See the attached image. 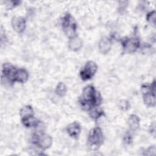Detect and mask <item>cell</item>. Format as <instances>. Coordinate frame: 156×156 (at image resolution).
I'll return each mask as SVG.
<instances>
[{"mask_svg":"<svg viewBox=\"0 0 156 156\" xmlns=\"http://www.w3.org/2000/svg\"><path fill=\"white\" fill-rule=\"evenodd\" d=\"M80 102L83 109L89 111L93 107L99 106L102 98L99 92L93 85H89L83 88Z\"/></svg>","mask_w":156,"mask_h":156,"instance_id":"1","label":"cell"},{"mask_svg":"<svg viewBox=\"0 0 156 156\" xmlns=\"http://www.w3.org/2000/svg\"><path fill=\"white\" fill-rule=\"evenodd\" d=\"M104 135L102 130L99 127H96L90 130L88 136V143L92 150H97L103 143Z\"/></svg>","mask_w":156,"mask_h":156,"instance_id":"2","label":"cell"},{"mask_svg":"<svg viewBox=\"0 0 156 156\" xmlns=\"http://www.w3.org/2000/svg\"><path fill=\"white\" fill-rule=\"evenodd\" d=\"M62 26L65 34L69 38L76 35L77 24L74 19L70 14L67 13L63 17Z\"/></svg>","mask_w":156,"mask_h":156,"instance_id":"3","label":"cell"},{"mask_svg":"<svg viewBox=\"0 0 156 156\" xmlns=\"http://www.w3.org/2000/svg\"><path fill=\"white\" fill-rule=\"evenodd\" d=\"M32 141L35 144H37L43 150L49 148L52 143V137L41 132H39V133H35L32 136Z\"/></svg>","mask_w":156,"mask_h":156,"instance_id":"4","label":"cell"},{"mask_svg":"<svg viewBox=\"0 0 156 156\" xmlns=\"http://www.w3.org/2000/svg\"><path fill=\"white\" fill-rule=\"evenodd\" d=\"M16 68L10 63H5L2 65L1 82L2 83H7L9 84L15 82L14 78Z\"/></svg>","mask_w":156,"mask_h":156,"instance_id":"5","label":"cell"},{"mask_svg":"<svg viewBox=\"0 0 156 156\" xmlns=\"http://www.w3.org/2000/svg\"><path fill=\"white\" fill-rule=\"evenodd\" d=\"M98 70V66L93 61H88L80 71V76L83 80H87L92 78Z\"/></svg>","mask_w":156,"mask_h":156,"instance_id":"6","label":"cell"},{"mask_svg":"<svg viewBox=\"0 0 156 156\" xmlns=\"http://www.w3.org/2000/svg\"><path fill=\"white\" fill-rule=\"evenodd\" d=\"M123 49L128 53L135 52L140 46V39L135 36L130 38H127L122 41Z\"/></svg>","mask_w":156,"mask_h":156,"instance_id":"7","label":"cell"},{"mask_svg":"<svg viewBox=\"0 0 156 156\" xmlns=\"http://www.w3.org/2000/svg\"><path fill=\"white\" fill-rule=\"evenodd\" d=\"M12 26L18 33H22L26 28V20L21 16H14L12 20Z\"/></svg>","mask_w":156,"mask_h":156,"instance_id":"8","label":"cell"},{"mask_svg":"<svg viewBox=\"0 0 156 156\" xmlns=\"http://www.w3.org/2000/svg\"><path fill=\"white\" fill-rule=\"evenodd\" d=\"M81 128L80 124L77 122H73L69 124L66 128V131L68 135L74 138H76L79 136L80 133Z\"/></svg>","mask_w":156,"mask_h":156,"instance_id":"9","label":"cell"},{"mask_svg":"<svg viewBox=\"0 0 156 156\" xmlns=\"http://www.w3.org/2000/svg\"><path fill=\"white\" fill-rule=\"evenodd\" d=\"M98 48L99 51L102 54L108 53L112 48V41L107 37H103L99 42Z\"/></svg>","mask_w":156,"mask_h":156,"instance_id":"10","label":"cell"},{"mask_svg":"<svg viewBox=\"0 0 156 156\" xmlns=\"http://www.w3.org/2000/svg\"><path fill=\"white\" fill-rule=\"evenodd\" d=\"M29 78V73L24 68H19L17 69L15 74L14 80L15 82H18L20 83H24L26 82Z\"/></svg>","mask_w":156,"mask_h":156,"instance_id":"11","label":"cell"},{"mask_svg":"<svg viewBox=\"0 0 156 156\" xmlns=\"http://www.w3.org/2000/svg\"><path fill=\"white\" fill-rule=\"evenodd\" d=\"M82 41L77 35H75L69 38L68 41V48L70 50L73 51H78L82 47Z\"/></svg>","mask_w":156,"mask_h":156,"instance_id":"12","label":"cell"},{"mask_svg":"<svg viewBox=\"0 0 156 156\" xmlns=\"http://www.w3.org/2000/svg\"><path fill=\"white\" fill-rule=\"evenodd\" d=\"M21 121L23 125L28 128L36 127L40 122L36 118L34 117V116L21 118Z\"/></svg>","mask_w":156,"mask_h":156,"instance_id":"13","label":"cell"},{"mask_svg":"<svg viewBox=\"0 0 156 156\" xmlns=\"http://www.w3.org/2000/svg\"><path fill=\"white\" fill-rule=\"evenodd\" d=\"M128 124L131 131H135L140 126V118L136 115H130L128 119Z\"/></svg>","mask_w":156,"mask_h":156,"instance_id":"14","label":"cell"},{"mask_svg":"<svg viewBox=\"0 0 156 156\" xmlns=\"http://www.w3.org/2000/svg\"><path fill=\"white\" fill-rule=\"evenodd\" d=\"M144 104L149 107H154L155 105V93L149 92L143 94Z\"/></svg>","mask_w":156,"mask_h":156,"instance_id":"15","label":"cell"},{"mask_svg":"<svg viewBox=\"0 0 156 156\" xmlns=\"http://www.w3.org/2000/svg\"><path fill=\"white\" fill-rule=\"evenodd\" d=\"M88 112L90 117L95 120H97L99 118L104 115L103 110L99 107V106L93 107Z\"/></svg>","mask_w":156,"mask_h":156,"instance_id":"16","label":"cell"},{"mask_svg":"<svg viewBox=\"0 0 156 156\" xmlns=\"http://www.w3.org/2000/svg\"><path fill=\"white\" fill-rule=\"evenodd\" d=\"M20 116L21 117V118H24L34 116V110H33V108L32 107V106L29 105H27L23 107L20 110Z\"/></svg>","mask_w":156,"mask_h":156,"instance_id":"17","label":"cell"},{"mask_svg":"<svg viewBox=\"0 0 156 156\" xmlns=\"http://www.w3.org/2000/svg\"><path fill=\"white\" fill-rule=\"evenodd\" d=\"M66 87L65 85V83H63V82H60L57 84L56 88H55V93L60 96H64L66 93Z\"/></svg>","mask_w":156,"mask_h":156,"instance_id":"18","label":"cell"},{"mask_svg":"<svg viewBox=\"0 0 156 156\" xmlns=\"http://www.w3.org/2000/svg\"><path fill=\"white\" fill-rule=\"evenodd\" d=\"M146 20L151 24L155 25V12L154 10L150 12L146 15Z\"/></svg>","mask_w":156,"mask_h":156,"instance_id":"19","label":"cell"},{"mask_svg":"<svg viewBox=\"0 0 156 156\" xmlns=\"http://www.w3.org/2000/svg\"><path fill=\"white\" fill-rule=\"evenodd\" d=\"M155 154V146H152L147 148L146 151H144V155H154Z\"/></svg>","mask_w":156,"mask_h":156,"instance_id":"20","label":"cell"},{"mask_svg":"<svg viewBox=\"0 0 156 156\" xmlns=\"http://www.w3.org/2000/svg\"><path fill=\"white\" fill-rule=\"evenodd\" d=\"M119 107L122 110H127L129 108V102L126 100H122L119 103Z\"/></svg>","mask_w":156,"mask_h":156,"instance_id":"21","label":"cell"},{"mask_svg":"<svg viewBox=\"0 0 156 156\" xmlns=\"http://www.w3.org/2000/svg\"><path fill=\"white\" fill-rule=\"evenodd\" d=\"M132 141V135L129 132H127L124 136V141L126 144H130Z\"/></svg>","mask_w":156,"mask_h":156,"instance_id":"22","label":"cell"},{"mask_svg":"<svg viewBox=\"0 0 156 156\" xmlns=\"http://www.w3.org/2000/svg\"><path fill=\"white\" fill-rule=\"evenodd\" d=\"M19 3H20V1H6L5 2L6 5L9 9H12V8L18 5L19 4Z\"/></svg>","mask_w":156,"mask_h":156,"instance_id":"23","label":"cell"},{"mask_svg":"<svg viewBox=\"0 0 156 156\" xmlns=\"http://www.w3.org/2000/svg\"><path fill=\"white\" fill-rule=\"evenodd\" d=\"M150 132L151 133H152L154 135H155V124H153V126L151 125L150 127V130H149Z\"/></svg>","mask_w":156,"mask_h":156,"instance_id":"24","label":"cell"}]
</instances>
